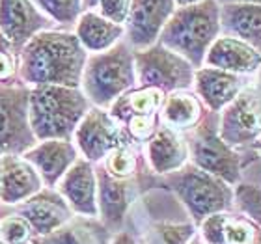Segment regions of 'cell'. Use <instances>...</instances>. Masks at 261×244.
Returning a JSON list of instances; mask_svg holds the SVG:
<instances>
[{
	"instance_id": "6da1fadb",
	"label": "cell",
	"mask_w": 261,
	"mask_h": 244,
	"mask_svg": "<svg viewBox=\"0 0 261 244\" xmlns=\"http://www.w3.org/2000/svg\"><path fill=\"white\" fill-rule=\"evenodd\" d=\"M88 56L75 32L45 30L21 49L19 78L28 88H81Z\"/></svg>"
},
{
	"instance_id": "7a4b0ae2",
	"label": "cell",
	"mask_w": 261,
	"mask_h": 244,
	"mask_svg": "<svg viewBox=\"0 0 261 244\" xmlns=\"http://www.w3.org/2000/svg\"><path fill=\"white\" fill-rule=\"evenodd\" d=\"M218 36H222L220 4L217 0H203L200 4L177 8L166 22L159 43L183 56L194 69H200Z\"/></svg>"
},
{
	"instance_id": "3957f363",
	"label": "cell",
	"mask_w": 261,
	"mask_h": 244,
	"mask_svg": "<svg viewBox=\"0 0 261 244\" xmlns=\"http://www.w3.org/2000/svg\"><path fill=\"white\" fill-rule=\"evenodd\" d=\"M30 125L34 136L41 140H73L76 127L92 109L81 88L36 86L30 88Z\"/></svg>"
},
{
	"instance_id": "277c9868",
	"label": "cell",
	"mask_w": 261,
	"mask_h": 244,
	"mask_svg": "<svg viewBox=\"0 0 261 244\" xmlns=\"http://www.w3.org/2000/svg\"><path fill=\"white\" fill-rule=\"evenodd\" d=\"M136 88L135 50L121 39L112 49L88 56L81 90L92 106L109 110L129 90Z\"/></svg>"
},
{
	"instance_id": "5b68a950",
	"label": "cell",
	"mask_w": 261,
	"mask_h": 244,
	"mask_svg": "<svg viewBox=\"0 0 261 244\" xmlns=\"http://www.w3.org/2000/svg\"><path fill=\"white\" fill-rule=\"evenodd\" d=\"M164 183L181 201L196 226L215 212L235 209L233 186L217 175L203 172L191 160L177 172L164 175Z\"/></svg>"
},
{
	"instance_id": "8992f818",
	"label": "cell",
	"mask_w": 261,
	"mask_h": 244,
	"mask_svg": "<svg viewBox=\"0 0 261 244\" xmlns=\"http://www.w3.org/2000/svg\"><path fill=\"white\" fill-rule=\"evenodd\" d=\"M220 114L207 112L194 130L187 132L191 162L235 186L243 181V157L220 136Z\"/></svg>"
},
{
	"instance_id": "52a82bcc",
	"label": "cell",
	"mask_w": 261,
	"mask_h": 244,
	"mask_svg": "<svg viewBox=\"0 0 261 244\" xmlns=\"http://www.w3.org/2000/svg\"><path fill=\"white\" fill-rule=\"evenodd\" d=\"M135 67L136 86L157 88L166 95L194 86L196 69L191 62L161 43L135 50Z\"/></svg>"
},
{
	"instance_id": "ba28073f",
	"label": "cell",
	"mask_w": 261,
	"mask_h": 244,
	"mask_svg": "<svg viewBox=\"0 0 261 244\" xmlns=\"http://www.w3.org/2000/svg\"><path fill=\"white\" fill-rule=\"evenodd\" d=\"M30 88L0 86V157L24 155L38 144L30 125Z\"/></svg>"
},
{
	"instance_id": "9c48e42d",
	"label": "cell",
	"mask_w": 261,
	"mask_h": 244,
	"mask_svg": "<svg viewBox=\"0 0 261 244\" xmlns=\"http://www.w3.org/2000/svg\"><path fill=\"white\" fill-rule=\"evenodd\" d=\"M220 136L229 146H254L261 136V90L246 86L226 109L220 112Z\"/></svg>"
},
{
	"instance_id": "30bf717a",
	"label": "cell",
	"mask_w": 261,
	"mask_h": 244,
	"mask_svg": "<svg viewBox=\"0 0 261 244\" xmlns=\"http://www.w3.org/2000/svg\"><path fill=\"white\" fill-rule=\"evenodd\" d=\"M127 136L118 121L110 116L109 110L92 106L76 127L73 142L82 158L92 164L103 162L112 149L120 146Z\"/></svg>"
},
{
	"instance_id": "8fae6325",
	"label": "cell",
	"mask_w": 261,
	"mask_h": 244,
	"mask_svg": "<svg viewBox=\"0 0 261 244\" xmlns=\"http://www.w3.org/2000/svg\"><path fill=\"white\" fill-rule=\"evenodd\" d=\"M177 10L174 0H130L125 21V41L133 50L159 43L166 22Z\"/></svg>"
},
{
	"instance_id": "7c38bea8",
	"label": "cell",
	"mask_w": 261,
	"mask_h": 244,
	"mask_svg": "<svg viewBox=\"0 0 261 244\" xmlns=\"http://www.w3.org/2000/svg\"><path fill=\"white\" fill-rule=\"evenodd\" d=\"M53 24L32 0H0V34L17 50Z\"/></svg>"
},
{
	"instance_id": "4fadbf2b",
	"label": "cell",
	"mask_w": 261,
	"mask_h": 244,
	"mask_svg": "<svg viewBox=\"0 0 261 244\" xmlns=\"http://www.w3.org/2000/svg\"><path fill=\"white\" fill-rule=\"evenodd\" d=\"M97 174V207L99 220L114 231L123 224L127 211L135 203L138 196V181L135 179H116L101 166L95 164Z\"/></svg>"
},
{
	"instance_id": "5bb4252c",
	"label": "cell",
	"mask_w": 261,
	"mask_h": 244,
	"mask_svg": "<svg viewBox=\"0 0 261 244\" xmlns=\"http://www.w3.org/2000/svg\"><path fill=\"white\" fill-rule=\"evenodd\" d=\"M21 157L32 164L43 181L45 188H56L62 177L81 158V153L73 140L50 138L38 142Z\"/></svg>"
},
{
	"instance_id": "9a60e30c",
	"label": "cell",
	"mask_w": 261,
	"mask_h": 244,
	"mask_svg": "<svg viewBox=\"0 0 261 244\" xmlns=\"http://www.w3.org/2000/svg\"><path fill=\"white\" fill-rule=\"evenodd\" d=\"M15 211L30 224V228L38 237L55 233L56 229H60L75 216V212L71 211L67 201L56 188L39 190L36 196L15 205Z\"/></svg>"
},
{
	"instance_id": "2e32d148",
	"label": "cell",
	"mask_w": 261,
	"mask_h": 244,
	"mask_svg": "<svg viewBox=\"0 0 261 244\" xmlns=\"http://www.w3.org/2000/svg\"><path fill=\"white\" fill-rule=\"evenodd\" d=\"M205 244H261L259 224L241 211L215 212L198 224Z\"/></svg>"
},
{
	"instance_id": "e0dca14e",
	"label": "cell",
	"mask_w": 261,
	"mask_h": 244,
	"mask_svg": "<svg viewBox=\"0 0 261 244\" xmlns=\"http://www.w3.org/2000/svg\"><path fill=\"white\" fill-rule=\"evenodd\" d=\"M56 190L76 216L99 218L95 164L81 157L56 184Z\"/></svg>"
},
{
	"instance_id": "ac0fdd59",
	"label": "cell",
	"mask_w": 261,
	"mask_h": 244,
	"mask_svg": "<svg viewBox=\"0 0 261 244\" xmlns=\"http://www.w3.org/2000/svg\"><path fill=\"white\" fill-rule=\"evenodd\" d=\"M248 86L243 75L217 67H200L194 73V93L201 99L209 112L220 114L245 88Z\"/></svg>"
},
{
	"instance_id": "d6986e66",
	"label": "cell",
	"mask_w": 261,
	"mask_h": 244,
	"mask_svg": "<svg viewBox=\"0 0 261 244\" xmlns=\"http://www.w3.org/2000/svg\"><path fill=\"white\" fill-rule=\"evenodd\" d=\"M45 184L34 166L21 155H4L0 172V201L19 205L43 190Z\"/></svg>"
},
{
	"instance_id": "ffe728a7",
	"label": "cell",
	"mask_w": 261,
	"mask_h": 244,
	"mask_svg": "<svg viewBox=\"0 0 261 244\" xmlns=\"http://www.w3.org/2000/svg\"><path fill=\"white\" fill-rule=\"evenodd\" d=\"M146 158L153 174L168 175L191 160L187 136L161 123L157 132L146 144Z\"/></svg>"
},
{
	"instance_id": "44dd1931",
	"label": "cell",
	"mask_w": 261,
	"mask_h": 244,
	"mask_svg": "<svg viewBox=\"0 0 261 244\" xmlns=\"http://www.w3.org/2000/svg\"><path fill=\"white\" fill-rule=\"evenodd\" d=\"M203 65L248 76L261 69V55L245 41L222 34L211 45Z\"/></svg>"
},
{
	"instance_id": "7402d4cb",
	"label": "cell",
	"mask_w": 261,
	"mask_h": 244,
	"mask_svg": "<svg viewBox=\"0 0 261 244\" xmlns=\"http://www.w3.org/2000/svg\"><path fill=\"white\" fill-rule=\"evenodd\" d=\"M75 36L88 55H97L120 43L125 38V26L105 19L97 10H90L75 22Z\"/></svg>"
},
{
	"instance_id": "603a6c76",
	"label": "cell",
	"mask_w": 261,
	"mask_h": 244,
	"mask_svg": "<svg viewBox=\"0 0 261 244\" xmlns=\"http://www.w3.org/2000/svg\"><path fill=\"white\" fill-rule=\"evenodd\" d=\"M207 112L209 110L205 109V104L192 90H179L168 93L164 99L161 109V123L187 134L200 125Z\"/></svg>"
},
{
	"instance_id": "cb8c5ba5",
	"label": "cell",
	"mask_w": 261,
	"mask_h": 244,
	"mask_svg": "<svg viewBox=\"0 0 261 244\" xmlns=\"http://www.w3.org/2000/svg\"><path fill=\"white\" fill-rule=\"evenodd\" d=\"M220 28L224 36L245 41L261 55V4L220 6Z\"/></svg>"
},
{
	"instance_id": "d4e9b609",
	"label": "cell",
	"mask_w": 261,
	"mask_h": 244,
	"mask_svg": "<svg viewBox=\"0 0 261 244\" xmlns=\"http://www.w3.org/2000/svg\"><path fill=\"white\" fill-rule=\"evenodd\" d=\"M114 235L99 218L73 216L55 233L39 237L36 244H110Z\"/></svg>"
},
{
	"instance_id": "484cf974",
	"label": "cell",
	"mask_w": 261,
	"mask_h": 244,
	"mask_svg": "<svg viewBox=\"0 0 261 244\" xmlns=\"http://www.w3.org/2000/svg\"><path fill=\"white\" fill-rule=\"evenodd\" d=\"M164 99H166V93L157 90V88L136 86L127 93H123L110 106L109 112L118 123H121L127 116L133 114H159L163 109Z\"/></svg>"
},
{
	"instance_id": "4316f807",
	"label": "cell",
	"mask_w": 261,
	"mask_h": 244,
	"mask_svg": "<svg viewBox=\"0 0 261 244\" xmlns=\"http://www.w3.org/2000/svg\"><path fill=\"white\" fill-rule=\"evenodd\" d=\"M99 164L116 179H135L136 175L140 174L142 166L140 144H135L133 140L125 138Z\"/></svg>"
},
{
	"instance_id": "83f0119b",
	"label": "cell",
	"mask_w": 261,
	"mask_h": 244,
	"mask_svg": "<svg viewBox=\"0 0 261 244\" xmlns=\"http://www.w3.org/2000/svg\"><path fill=\"white\" fill-rule=\"evenodd\" d=\"M198 235L194 222H153L142 244H189Z\"/></svg>"
},
{
	"instance_id": "f1b7e54d",
	"label": "cell",
	"mask_w": 261,
	"mask_h": 244,
	"mask_svg": "<svg viewBox=\"0 0 261 244\" xmlns=\"http://www.w3.org/2000/svg\"><path fill=\"white\" fill-rule=\"evenodd\" d=\"M45 15L58 24H75L84 13L82 0H32Z\"/></svg>"
},
{
	"instance_id": "f546056e",
	"label": "cell",
	"mask_w": 261,
	"mask_h": 244,
	"mask_svg": "<svg viewBox=\"0 0 261 244\" xmlns=\"http://www.w3.org/2000/svg\"><path fill=\"white\" fill-rule=\"evenodd\" d=\"M120 125L123 127V132L129 140H133L135 144H147L161 127V112L127 116Z\"/></svg>"
},
{
	"instance_id": "4dcf8cb0",
	"label": "cell",
	"mask_w": 261,
	"mask_h": 244,
	"mask_svg": "<svg viewBox=\"0 0 261 244\" xmlns=\"http://www.w3.org/2000/svg\"><path fill=\"white\" fill-rule=\"evenodd\" d=\"M19 55H21V50H17L0 34V86L22 84L21 78H19V67H21Z\"/></svg>"
},
{
	"instance_id": "1f68e13d",
	"label": "cell",
	"mask_w": 261,
	"mask_h": 244,
	"mask_svg": "<svg viewBox=\"0 0 261 244\" xmlns=\"http://www.w3.org/2000/svg\"><path fill=\"white\" fill-rule=\"evenodd\" d=\"M235 190V209L254 218L261 228V186L252 183H243L233 186Z\"/></svg>"
},
{
	"instance_id": "d6a6232c",
	"label": "cell",
	"mask_w": 261,
	"mask_h": 244,
	"mask_svg": "<svg viewBox=\"0 0 261 244\" xmlns=\"http://www.w3.org/2000/svg\"><path fill=\"white\" fill-rule=\"evenodd\" d=\"M34 229L19 214H10L0 222L2 244H30L34 240Z\"/></svg>"
},
{
	"instance_id": "836d02e7",
	"label": "cell",
	"mask_w": 261,
	"mask_h": 244,
	"mask_svg": "<svg viewBox=\"0 0 261 244\" xmlns=\"http://www.w3.org/2000/svg\"><path fill=\"white\" fill-rule=\"evenodd\" d=\"M129 8L130 0H99L97 11L105 19H109L116 24H125Z\"/></svg>"
},
{
	"instance_id": "e575fe53",
	"label": "cell",
	"mask_w": 261,
	"mask_h": 244,
	"mask_svg": "<svg viewBox=\"0 0 261 244\" xmlns=\"http://www.w3.org/2000/svg\"><path fill=\"white\" fill-rule=\"evenodd\" d=\"M110 244H140V242H138V240H136L129 231H118Z\"/></svg>"
},
{
	"instance_id": "d590c367",
	"label": "cell",
	"mask_w": 261,
	"mask_h": 244,
	"mask_svg": "<svg viewBox=\"0 0 261 244\" xmlns=\"http://www.w3.org/2000/svg\"><path fill=\"white\" fill-rule=\"evenodd\" d=\"M218 4H261V0H217Z\"/></svg>"
},
{
	"instance_id": "8d00e7d4",
	"label": "cell",
	"mask_w": 261,
	"mask_h": 244,
	"mask_svg": "<svg viewBox=\"0 0 261 244\" xmlns=\"http://www.w3.org/2000/svg\"><path fill=\"white\" fill-rule=\"evenodd\" d=\"M99 0H82V10L90 11V10H97Z\"/></svg>"
},
{
	"instance_id": "74e56055",
	"label": "cell",
	"mask_w": 261,
	"mask_h": 244,
	"mask_svg": "<svg viewBox=\"0 0 261 244\" xmlns=\"http://www.w3.org/2000/svg\"><path fill=\"white\" fill-rule=\"evenodd\" d=\"M175 6L177 8H185V6H194V4H200V2H203V0H174Z\"/></svg>"
},
{
	"instance_id": "f35d334b",
	"label": "cell",
	"mask_w": 261,
	"mask_h": 244,
	"mask_svg": "<svg viewBox=\"0 0 261 244\" xmlns=\"http://www.w3.org/2000/svg\"><path fill=\"white\" fill-rule=\"evenodd\" d=\"M189 244H205V242H203V240H201V237H200V235H196L194 239H192Z\"/></svg>"
},
{
	"instance_id": "ab89813d",
	"label": "cell",
	"mask_w": 261,
	"mask_h": 244,
	"mask_svg": "<svg viewBox=\"0 0 261 244\" xmlns=\"http://www.w3.org/2000/svg\"><path fill=\"white\" fill-rule=\"evenodd\" d=\"M256 86H257V88H259V90H261V69H259V71H257V78H256Z\"/></svg>"
},
{
	"instance_id": "60d3db41",
	"label": "cell",
	"mask_w": 261,
	"mask_h": 244,
	"mask_svg": "<svg viewBox=\"0 0 261 244\" xmlns=\"http://www.w3.org/2000/svg\"><path fill=\"white\" fill-rule=\"evenodd\" d=\"M254 146H256V147H257V149H259V151H261V136H259V140H257V142H256V144H254Z\"/></svg>"
},
{
	"instance_id": "b9f144b4",
	"label": "cell",
	"mask_w": 261,
	"mask_h": 244,
	"mask_svg": "<svg viewBox=\"0 0 261 244\" xmlns=\"http://www.w3.org/2000/svg\"><path fill=\"white\" fill-rule=\"evenodd\" d=\"M0 172H2V157H0Z\"/></svg>"
}]
</instances>
